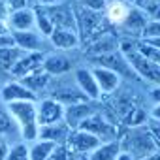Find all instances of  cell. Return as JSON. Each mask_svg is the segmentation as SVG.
<instances>
[{
    "instance_id": "b9f144b4",
    "label": "cell",
    "mask_w": 160,
    "mask_h": 160,
    "mask_svg": "<svg viewBox=\"0 0 160 160\" xmlns=\"http://www.w3.org/2000/svg\"><path fill=\"white\" fill-rule=\"evenodd\" d=\"M151 119L160 121V104H154V108L151 109Z\"/></svg>"
},
{
    "instance_id": "e575fe53",
    "label": "cell",
    "mask_w": 160,
    "mask_h": 160,
    "mask_svg": "<svg viewBox=\"0 0 160 160\" xmlns=\"http://www.w3.org/2000/svg\"><path fill=\"white\" fill-rule=\"evenodd\" d=\"M83 8L87 10H92V12H100L104 6H106V0H81Z\"/></svg>"
},
{
    "instance_id": "ac0fdd59",
    "label": "cell",
    "mask_w": 160,
    "mask_h": 160,
    "mask_svg": "<svg viewBox=\"0 0 160 160\" xmlns=\"http://www.w3.org/2000/svg\"><path fill=\"white\" fill-rule=\"evenodd\" d=\"M36 25L34 17V8H25L19 12H12L8 17V28L12 32H23V30H32Z\"/></svg>"
},
{
    "instance_id": "9c48e42d",
    "label": "cell",
    "mask_w": 160,
    "mask_h": 160,
    "mask_svg": "<svg viewBox=\"0 0 160 160\" xmlns=\"http://www.w3.org/2000/svg\"><path fill=\"white\" fill-rule=\"evenodd\" d=\"M38 96L28 91L21 81L13 79V81H8L2 89H0V102L2 104H15V102H36Z\"/></svg>"
},
{
    "instance_id": "44dd1931",
    "label": "cell",
    "mask_w": 160,
    "mask_h": 160,
    "mask_svg": "<svg viewBox=\"0 0 160 160\" xmlns=\"http://www.w3.org/2000/svg\"><path fill=\"white\" fill-rule=\"evenodd\" d=\"M49 81H51V77L43 72V68L21 79V83H23L28 91H32L36 96H38L40 92H45V91L49 89Z\"/></svg>"
},
{
    "instance_id": "4316f807",
    "label": "cell",
    "mask_w": 160,
    "mask_h": 160,
    "mask_svg": "<svg viewBox=\"0 0 160 160\" xmlns=\"http://www.w3.org/2000/svg\"><path fill=\"white\" fill-rule=\"evenodd\" d=\"M23 55V51L19 47H6L0 49V70H6L10 73V70L13 68V64L19 60V57Z\"/></svg>"
},
{
    "instance_id": "6da1fadb",
    "label": "cell",
    "mask_w": 160,
    "mask_h": 160,
    "mask_svg": "<svg viewBox=\"0 0 160 160\" xmlns=\"http://www.w3.org/2000/svg\"><path fill=\"white\" fill-rule=\"evenodd\" d=\"M8 109L17 124L19 130V138L21 141H34L38 139V132H40V124H38V117H36V102H15V104H8Z\"/></svg>"
},
{
    "instance_id": "f1b7e54d",
    "label": "cell",
    "mask_w": 160,
    "mask_h": 160,
    "mask_svg": "<svg viewBox=\"0 0 160 160\" xmlns=\"http://www.w3.org/2000/svg\"><path fill=\"white\" fill-rule=\"evenodd\" d=\"M6 160H30V152H28V143L27 141H15L10 145V151L6 154Z\"/></svg>"
},
{
    "instance_id": "d6a6232c",
    "label": "cell",
    "mask_w": 160,
    "mask_h": 160,
    "mask_svg": "<svg viewBox=\"0 0 160 160\" xmlns=\"http://www.w3.org/2000/svg\"><path fill=\"white\" fill-rule=\"evenodd\" d=\"M147 130H149V134H151L156 149L160 151V121H154V119L147 121Z\"/></svg>"
},
{
    "instance_id": "74e56055",
    "label": "cell",
    "mask_w": 160,
    "mask_h": 160,
    "mask_svg": "<svg viewBox=\"0 0 160 160\" xmlns=\"http://www.w3.org/2000/svg\"><path fill=\"white\" fill-rule=\"evenodd\" d=\"M8 17H10L8 4H6V0H0V23H8Z\"/></svg>"
},
{
    "instance_id": "484cf974",
    "label": "cell",
    "mask_w": 160,
    "mask_h": 160,
    "mask_svg": "<svg viewBox=\"0 0 160 160\" xmlns=\"http://www.w3.org/2000/svg\"><path fill=\"white\" fill-rule=\"evenodd\" d=\"M34 17H36V30L43 36V38H49L51 34H53V30H55V25L51 23V19H49V15H47V12H45V8H42V6H34Z\"/></svg>"
},
{
    "instance_id": "277c9868",
    "label": "cell",
    "mask_w": 160,
    "mask_h": 160,
    "mask_svg": "<svg viewBox=\"0 0 160 160\" xmlns=\"http://www.w3.org/2000/svg\"><path fill=\"white\" fill-rule=\"evenodd\" d=\"M94 60V66H102V68H108L111 72H115L121 79H136L138 73L134 72V68L130 66V62L126 60L124 53L119 49V51H113V53H108V55H102V57H96L92 58Z\"/></svg>"
},
{
    "instance_id": "5bb4252c",
    "label": "cell",
    "mask_w": 160,
    "mask_h": 160,
    "mask_svg": "<svg viewBox=\"0 0 160 160\" xmlns=\"http://www.w3.org/2000/svg\"><path fill=\"white\" fill-rule=\"evenodd\" d=\"M72 70H73L72 60L60 51L58 53H47L43 58V72L49 77H62V75H68Z\"/></svg>"
},
{
    "instance_id": "3957f363",
    "label": "cell",
    "mask_w": 160,
    "mask_h": 160,
    "mask_svg": "<svg viewBox=\"0 0 160 160\" xmlns=\"http://www.w3.org/2000/svg\"><path fill=\"white\" fill-rule=\"evenodd\" d=\"M121 51L124 53L126 60L130 62V66L134 68V72L138 73V77L145 79L147 83H152L154 87L160 85V66H156L154 62H151L149 58H145L136 49V43H124V45H121Z\"/></svg>"
},
{
    "instance_id": "52a82bcc",
    "label": "cell",
    "mask_w": 160,
    "mask_h": 160,
    "mask_svg": "<svg viewBox=\"0 0 160 160\" xmlns=\"http://www.w3.org/2000/svg\"><path fill=\"white\" fill-rule=\"evenodd\" d=\"M43 58H45V53H23L19 60L13 64V68L10 70V75L21 81L23 77L43 68Z\"/></svg>"
},
{
    "instance_id": "ab89813d",
    "label": "cell",
    "mask_w": 160,
    "mask_h": 160,
    "mask_svg": "<svg viewBox=\"0 0 160 160\" xmlns=\"http://www.w3.org/2000/svg\"><path fill=\"white\" fill-rule=\"evenodd\" d=\"M149 98H151V102H152V104H160V85H156V87H152V89H151Z\"/></svg>"
},
{
    "instance_id": "7c38bea8",
    "label": "cell",
    "mask_w": 160,
    "mask_h": 160,
    "mask_svg": "<svg viewBox=\"0 0 160 160\" xmlns=\"http://www.w3.org/2000/svg\"><path fill=\"white\" fill-rule=\"evenodd\" d=\"M15 40V47H19L23 53H45V38L38 30H23V32H12Z\"/></svg>"
},
{
    "instance_id": "4fadbf2b",
    "label": "cell",
    "mask_w": 160,
    "mask_h": 160,
    "mask_svg": "<svg viewBox=\"0 0 160 160\" xmlns=\"http://www.w3.org/2000/svg\"><path fill=\"white\" fill-rule=\"evenodd\" d=\"M73 81L79 87V91L87 96V100H91V102L100 100L102 92H100V89L96 85V79H94L91 68H75L73 70Z\"/></svg>"
},
{
    "instance_id": "7dc6e473",
    "label": "cell",
    "mask_w": 160,
    "mask_h": 160,
    "mask_svg": "<svg viewBox=\"0 0 160 160\" xmlns=\"http://www.w3.org/2000/svg\"><path fill=\"white\" fill-rule=\"evenodd\" d=\"M147 43H151V45H154V47H158V49H160V38H158V40H149Z\"/></svg>"
},
{
    "instance_id": "8fae6325",
    "label": "cell",
    "mask_w": 160,
    "mask_h": 160,
    "mask_svg": "<svg viewBox=\"0 0 160 160\" xmlns=\"http://www.w3.org/2000/svg\"><path fill=\"white\" fill-rule=\"evenodd\" d=\"M100 145V139H96L94 136H91L85 130H72L66 141V149L75 152V154H89L92 152L96 147Z\"/></svg>"
},
{
    "instance_id": "f6af8a7d",
    "label": "cell",
    "mask_w": 160,
    "mask_h": 160,
    "mask_svg": "<svg viewBox=\"0 0 160 160\" xmlns=\"http://www.w3.org/2000/svg\"><path fill=\"white\" fill-rule=\"evenodd\" d=\"M152 21H156V23H160V6L154 10V15H152Z\"/></svg>"
},
{
    "instance_id": "7a4b0ae2",
    "label": "cell",
    "mask_w": 160,
    "mask_h": 160,
    "mask_svg": "<svg viewBox=\"0 0 160 160\" xmlns=\"http://www.w3.org/2000/svg\"><path fill=\"white\" fill-rule=\"evenodd\" d=\"M121 149L130 152L134 160H143V158H149L151 154H154L158 149L147 130V124L145 126H134L128 130L124 141L121 143Z\"/></svg>"
},
{
    "instance_id": "f35d334b",
    "label": "cell",
    "mask_w": 160,
    "mask_h": 160,
    "mask_svg": "<svg viewBox=\"0 0 160 160\" xmlns=\"http://www.w3.org/2000/svg\"><path fill=\"white\" fill-rule=\"evenodd\" d=\"M10 141L8 139H4V138H0V160H6V154H8V151H10Z\"/></svg>"
},
{
    "instance_id": "d4e9b609",
    "label": "cell",
    "mask_w": 160,
    "mask_h": 160,
    "mask_svg": "<svg viewBox=\"0 0 160 160\" xmlns=\"http://www.w3.org/2000/svg\"><path fill=\"white\" fill-rule=\"evenodd\" d=\"M128 13H130V8H128L124 2H121V0L109 2L108 8H106L108 21H109V23H115V25H119V27L124 23V19L128 17Z\"/></svg>"
},
{
    "instance_id": "ba28073f",
    "label": "cell",
    "mask_w": 160,
    "mask_h": 160,
    "mask_svg": "<svg viewBox=\"0 0 160 160\" xmlns=\"http://www.w3.org/2000/svg\"><path fill=\"white\" fill-rule=\"evenodd\" d=\"M96 109L92 108L91 100L87 102H77V104H70L64 106V122L68 124L70 130H77L91 115H94Z\"/></svg>"
},
{
    "instance_id": "bcb514c9",
    "label": "cell",
    "mask_w": 160,
    "mask_h": 160,
    "mask_svg": "<svg viewBox=\"0 0 160 160\" xmlns=\"http://www.w3.org/2000/svg\"><path fill=\"white\" fill-rule=\"evenodd\" d=\"M143 160H160V151H156L154 154H151L149 158H143Z\"/></svg>"
},
{
    "instance_id": "8992f818",
    "label": "cell",
    "mask_w": 160,
    "mask_h": 160,
    "mask_svg": "<svg viewBox=\"0 0 160 160\" xmlns=\"http://www.w3.org/2000/svg\"><path fill=\"white\" fill-rule=\"evenodd\" d=\"M79 130H85V132H89L91 136H94L96 139H100V143H106V141H113V139H117V132H115V128L104 119V115L102 113H94V115H91L81 126H79Z\"/></svg>"
},
{
    "instance_id": "4dcf8cb0",
    "label": "cell",
    "mask_w": 160,
    "mask_h": 160,
    "mask_svg": "<svg viewBox=\"0 0 160 160\" xmlns=\"http://www.w3.org/2000/svg\"><path fill=\"white\" fill-rule=\"evenodd\" d=\"M141 40L143 42H149V40H158L160 38V23H156V21H149L147 25H145V28L141 30Z\"/></svg>"
},
{
    "instance_id": "7402d4cb",
    "label": "cell",
    "mask_w": 160,
    "mask_h": 160,
    "mask_svg": "<svg viewBox=\"0 0 160 160\" xmlns=\"http://www.w3.org/2000/svg\"><path fill=\"white\" fill-rule=\"evenodd\" d=\"M121 151L122 149L119 139L106 141V143H100L92 152H89V160H115Z\"/></svg>"
},
{
    "instance_id": "d590c367",
    "label": "cell",
    "mask_w": 160,
    "mask_h": 160,
    "mask_svg": "<svg viewBox=\"0 0 160 160\" xmlns=\"http://www.w3.org/2000/svg\"><path fill=\"white\" fill-rule=\"evenodd\" d=\"M6 4H8V10H10V13H12V12H19V10H25V8H28L27 0H6Z\"/></svg>"
},
{
    "instance_id": "cb8c5ba5",
    "label": "cell",
    "mask_w": 160,
    "mask_h": 160,
    "mask_svg": "<svg viewBox=\"0 0 160 160\" xmlns=\"http://www.w3.org/2000/svg\"><path fill=\"white\" fill-rule=\"evenodd\" d=\"M58 145L47 139H34L28 143V152H30V160H49V156L55 152Z\"/></svg>"
},
{
    "instance_id": "e0dca14e",
    "label": "cell",
    "mask_w": 160,
    "mask_h": 160,
    "mask_svg": "<svg viewBox=\"0 0 160 160\" xmlns=\"http://www.w3.org/2000/svg\"><path fill=\"white\" fill-rule=\"evenodd\" d=\"M91 70H92V75L96 79V85H98V89H100L102 94H111L113 91L119 89L121 77L115 72H111L108 68H102V66H92Z\"/></svg>"
},
{
    "instance_id": "30bf717a",
    "label": "cell",
    "mask_w": 160,
    "mask_h": 160,
    "mask_svg": "<svg viewBox=\"0 0 160 160\" xmlns=\"http://www.w3.org/2000/svg\"><path fill=\"white\" fill-rule=\"evenodd\" d=\"M49 91H51L49 96L53 100L60 102L62 106H70V104H77V102H87V96L79 91V87L73 81V77H72V83L68 85L64 81V75H62V85L58 83L57 87H49Z\"/></svg>"
},
{
    "instance_id": "7bdbcfd3",
    "label": "cell",
    "mask_w": 160,
    "mask_h": 160,
    "mask_svg": "<svg viewBox=\"0 0 160 160\" xmlns=\"http://www.w3.org/2000/svg\"><path fill=\"white\" fill-rule=\"evenodd\" d=\"M115 160H134V158H132V154H130V152H126V151H121V152H119V156H117Z\"/></svg>"
},
{
    "instance_id": "ffe728a7",
    "label": "cell",
    "mask_w": 160,
    "mask_h": 160,
    "mask_svg": "<svg viewBox=\"0 0 160 160\" xmlns=\"http://www.w3.org/2000/svg\"><path fill=\"white\" fill-rule=\"evenodd\" d=\"M119 49H121V43L113 36H102V38H96L87 47V55L96 58V57H102V55H108V53H113V51H119Z\"/></svg>"
},
{
    "instance_id": "603a6c76",
    "label": "cell",
    "mask_w": 160,
    "mask_h": 160,
    "mask_svg": "<svg viewBox=\"0 0 160 160\" xmlns=\"http://www.w3.org/2000/svg\"><path fill=\"white\" fill-rule=\"evenodd\" d=\"M15 136H19L17 124H15V121H13L10 109H8V106L0 102V138H4V139L10 141Z\"/></svg>"
},
{
    "instance_id": "1f68e13d",
    "label": "cell",
    "mask_w": 160,
    "mask_h": 160,
    "mask_svg": "<svg viewBox=\"0 0 160 160\" xmlns=\"http://www.w3.org/2000/svg\"><path fill=\"white\" fill-rule=\"evenodd\" d=\"M147 115H145V111H141V109H134L132 113H130V117L126 119V122L134 128V126H145L147 124Z\"/></svg>"
},
{
    "instance_id": "60d3db41",
    "label": "cell",
    "mask_w": 160,
    "mask_h": 160,
    "mask_svg": "<svg viewBox=\"0 0 160 160\" xmlns=\"http://www.w3.org/2000/svg\"><path fill=\"white\" fill-rule=\"evenodd\" d=\"M62 4V0H38V6L42 8H51V6H58Z\"/></svg>"
},
{
    "instance_id": "9a60e30c",
    "label": "cell",
    "mask_w": 160,
    "mask_h": 160,
    "mask_svg": "<svg viewBox=\"0 0 160 160\" xmlns=\"http://www.w3.org/2000/svg\"><path fill=\"white\" fill-rule=\"evenodd\" d=\"M51 23L55 25V28H70V30H77V19H75V12L70 6H51L45 8Z\"/></svg>"
},
{
    "instance_id": "5b68a950",
    "label": "cell",
    "mask_w": 160,
    "mask_h": 160,
    "mask_svg": "<svg viewBox=\"0 0 160 160\" xmlns=\"http://www.w3.org/2000/svg\"><path fill=\"white\" fill-rule=\"evenodd\" d=\"M36 117H38V124L40 126H49L55 122L64 121V106L57 100H53L51 96H43L36 100Z\"/></svg>"
},
{
    "instance_id": "f546056e",
    "label": "cell",
    "mask_w": 160,
    "mask_h": 160,
    "mask_svg": "<svg viewBox=\"0 0 160 160\" xmlns=\"http://www.w3.org/2000/svg\"><path fill=\"white\" fill-rule=\"evenodd\" d=\"M136 49H138L145 58H149L151 62H154L156 66H160V49H158V47H154V45H151V43H147V42H139V43H136Z\"/></svg>"
},
{
    "instance_id": "d6986e66",
    "label": "cell",
    "mask_w": 160,
    "mask_h": 160,
    "mask_svg": "<svg viewBox=\"0 0 160 160\" xmlns=\"http://www.w3.org/2000/svg\"><path fill=\"white\" fill-rule=\"evenodd\" d=\"M70 132L72 130L68 128V124L64 121H60V122H55L49 126H40L38 139H47V141H53L57 145H66Z\"/></svg>"
},
{
    "instance_id": "83f0119b",
    "label": "cell",
    "mask_w": 160,
    "mask_h": 160,
    "mask_svg": "<svg viewBox=\"0 0 160 160\" xmlns=\"http://www.w3.org/2000/svg\"><path fill=\"white\" fill-rule=\"evenodd\" d=\"M145 25H147V21H145V17H143V13L141 12H138V10H130V13H128V17L124 19V23L121 25V27H124V28H128V30H138L139 34H141V30L145 28Z\"/></svg>"
},
{
    "instance_id": "2e32d148",
    "label": "cell",
    "mask_w": 160,
    "mask_h": 160,
    "mask_svg": "<svg viewBox=\"0 0 160 160\" xmlns=\"http://www.w3.org/2000/svg\"><path fill=\"white\" fill-rule=\"evenodd\" d=\"M79 32L77 30H70V28H55L53 34L49 36V42L55 49L62 51H72L79 45Z\"/></svg>"
},
{
    "instance_id": "8d00e7d4",
    "label": "cell",
    "mask_w": 160,
    "mask_h": 160,
    "mask_svg": "<svg viewBox=\"0 0 160 160\" xmlns=\"http://www.w3.org/2000/svg\"><path fill=\"white\" fill-rule=\"evenodd\" d=\"M6 47H15V40H13L12 32L0 34V49H6Z\"/></svg>"
},
{
    "instance_id": "ee69618b",
    "label": "cell",
    "mask_w": 160,
    "mask_h": 160,
    "mask_svg": "<svg viewBox=\"0 0 160 160\" xmlns=\"http://www.w3.org/2000/svg\"><path fill=\"white\" fill-rule=\"evenodd\" d=\"M8 32H12L8 28V23H0V34H8Z\"/></svg>"
},
{
    "instance_id": "c3c4849f",
    "label": "cell",
    "mask_w": 160,
    "mask_h": 160,
    "mask_svg": "<svg viewBox=\"0 0 160 160\" xmlns=\"http://www.w3.org/2000/svg\"><path fill=\"white\" fill-rule=\"evenodd\" d=\"M36 2H38V0H27V4H28V8H30V6H36Z\"/></svg>"
},
{
    "instance_id": "836d02e7",
    "label": "cell",
    "mask_w": 160,
    "mask_h": 160,
    "mask_svg": "<svg viewBox=\"0 0 160 160\" xmlns=\"http://www.w3.org/2000/svg\"><path fill=\"white\" fill-rule=\"evenodd\" d=\"M49 160H70V151L66 149V145H58L55 152L49 156Z\"/></svg>"
}]
</instances>
